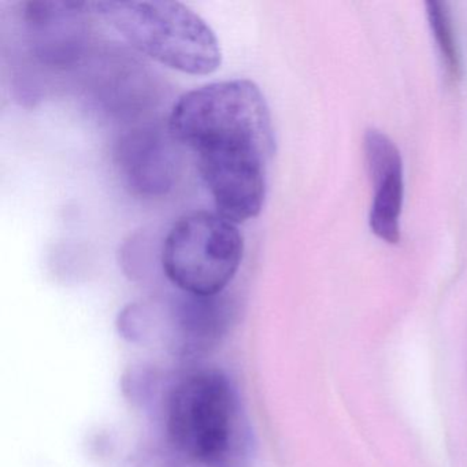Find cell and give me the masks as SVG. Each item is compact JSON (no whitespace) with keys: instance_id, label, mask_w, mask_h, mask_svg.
Returning <instances> with one entry per match:
<instances>
[{"instance_id":"5b68a950","label":"cell","mask_w":467,"mask_h":467,"mask_svg":"<svg viewBox=\"0 0 467 467\" xmlns=\"http://www.w3.org/2000/svg\"><path fill=\"white\" fill-rule=\"evenodd\" d=\"M88 2H23L18 10L29 56L51 70H67L83 59L89 40Z\"/></svg>"},{"instance_id":"3957f363","label":"cell","mask_w":467,"mask_h":467,"mask_svg":"<svg viewBox=\"0 0 467 467\" xmlns=\"http://www.w3.org/2000/svg\"><path fill=\"white\" fill-rule=\"evenodd\" d=\"M92 15L103 18L136 50L163 67L206 76L223 62L212 26L179 2H88Z\"/></svg>"},{"instance_id":"9c48e42d","label":"cell","mask_w":467,"mask_h":467,"mask_svg":"<svg viewBox=\"0 0 467 467\" xmlns=\"http://www.w3.org/2000/svg\"><path fill=\"white\" fill-rule=\"evenodd\" d=\"M426 13H428L429 26L439 48L445 73L451 80H459L462 75L461 53H459L448 5L431 0L426 2Z\"/></svg>"},{"instance_id":"277c9868","label":"cell","mask_w":467,"mask_h":467,"mask_svg":"<svg viewBox=\"0 0 467 467\" xmlns=\"http://www.w3.org/2000/svg\"><path fill=\"white\" fill-rule=\"evenodd\" d=\"M244 256L236 223L218 213L193 212L171 226L163 242L162 269L174 286L193 296H218Z\"/></svg>"},{"instance_id":"8992f818","label":"cell","mask_w":467,"mask_h":467,"mask_svg":"<svg viewBox=\"0 0 467 467\" xmlns=\"http://www.w3.org/2000/svg\"><path fill=\"white\" fill-rule=\"evenodd\" d=\"M176 143L169 128L155 124L139 125L122 133L114 157L122 180L133 193L158 198L173 188L179 169Z\"/></svg>"},{"instance_id":"6da1fadb","label":"cell","mask_w":467,"mask_h":467,"mask_svg":"<svg viewBox=\"0 0 467 467\" xmlns=\"http://www.w3.org/2000/svg\"><path fill=\"white\" fill-rule=\"evenodd\" d=\"M168 128L195 155L218 214L237 225L261 213L275 130L254 81H221L187 92L174 103Z\"/></svg>"},{"instance_id":"ba28073f","label":"cell","mask_w":467,"mask_h":467,"mask_svg":"<svg viewBox=\"0 0 467 467\" xmlns=\"http://www.w3.org/2000/svg\"><path fill=\"white\" fill-rule=\"evenodd\" d=\"M229 313L231 308L223 295L204 297L184 294L177 299L173 318L182 351L190 355L207 351L225 332Z\"/></svg>"},{"instance_id":"52a82bcc","label":"cell","mask_w":467,"mask_h":467,"mask_svg":"<svg viewBox=\"0 0 467 467\" xmlns=\"http://www.w3.org/2000/svg\"><path fill=\"white\" fill-rule=\"evenodd\" d=\"M363 150L374 191L368 225L388 244H398L404 196L400 152L385 133L377 130H366Z\"/></svg>"},{"instance_id":"7a4b0ae2","label":"cell","mask_w":467,"mask_h":467,"mask_svg":"<svg viewBox=\"0 0 467 467\" xmlns=\"http://www.w3.org/2000/svg\"><path fill=\"white\" fill-rule=\"evenodd\" d=\"M177 451L204 467H253L255 439L234 382L218 368L182 377L166 401Z\"/></svg>"}]
</instances>
